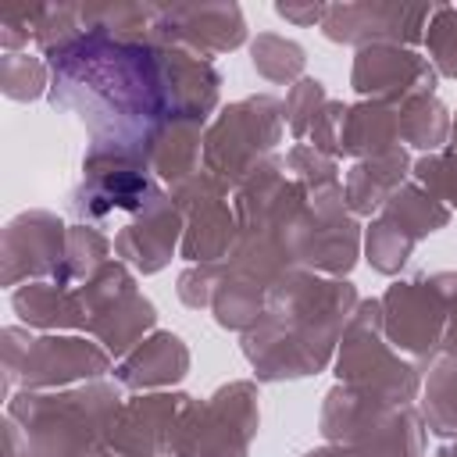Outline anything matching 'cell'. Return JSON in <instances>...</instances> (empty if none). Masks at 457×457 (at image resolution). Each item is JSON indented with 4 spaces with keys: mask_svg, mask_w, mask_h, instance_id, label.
Returning <instances> with one entry per match:
<instances>
[{
    "mask_svg": "<svg viewBox=\"0 0 457 457\" xmlns=\"http://www.w3.org/2000/svg\"><path fill=\"white\" fill-rule=\"evenodd\" d=\"M86 36L64 54L50 57V93L57 111L75 114L93 146L143 150L146 136L175 118L164 43H121L89 25Z\"/></svg>",
    "mask_w": 457,
    "mask_h": 457,
    "instance_id": "6da1fadb",
    "label": "cell"
},
{
    "mask_svg": "<svg viewBox=\"0 0 457 457\" xmlns=\"http://www.w3.org/2000/svg\"><path fill=\"white\" fill-rule=\"evenodd\" d=\"M357 303L361 296L350 278H328L307 268L286 271L268 289L264 314L239 343L257 382H289L325 371L336 361V346Z\"/></svg>",
    "mask_w": 457,
    "mask_h": 457,
    "instance_id": "7a4b0ae2",
    "label": "cell"
},
{
    "mask_svg": "<svg viewBox=\"0 0 457 457\" xmlns=\"http://www.w3.org/2000/svg\"><path fill=\"white\" fill-rule=\"evenodd\" d=\"M121 400V386L107 378L68 389H18L7 400V418L21 425L39 457H93L107 450Z\"/></svg>",
    "mask_w": 457,
    "mask_h": 457,
    "instance_id": "3957f363",
    "label": "cell"
},
{
    "mask_svg": "<svg viewBox=\"0 0 457 457\" xmlns=\"http://www.w3.org/2000/svg\"><path fill=\"white\" fill-rule=\"evenodd\" d=\"M325 443L346 446L353 457H421L425 421L414 403H378L350 386H332L321 400Z\"/></svg>",
    "mask_w": 457,
    "mask_h": 457,
    "instance_id": "277c9868",
    "label": "cell"
},
{
    "mask_svg": "<svg viewBox=\"0 0 457 457\" xmlns=\"http://www.w3.org/2000/svg\"><path fill=\"white\" fill-rule=\"evenodd\" d=\"M336 378L378 403H414L421 371L389 346L382 328V300H361L336 346Z\"/></svg>",
    "mask_w": 457,
    "mask_h": 457,
    "instance_id": "5b68a950",
    "label": "cell"
},
{
    "mask_svg": "<svg viewBox=\"0 0 457 457\" xmlns=\"http://www.w3.org/2000/svg\"><path fill=\"white\" fill-rule=\"evenodd\" d=\"M282 129V100L271 93H250L236 104L218 107L204 132V171L236 189L246 175L275 157Z\"/></svg>",
    "mask_w": 457,
    "mask_h": 457,
    "instance_id": "8992f818",
    "label": "cell"
},
{
    "mask_svg": "<svg viewBox=\"0 0 457 457\" xmlns=\"http://www.w3.org/2000/svg\"><path fill=\"white\" fill-rule=\"evenodd\" d=\"M164 186L150 171L143 150L93 146L82 157V179L68 193V211L82 225H100L114 214H139Z\"/></svg>",
    "mask_w": 457,
    "mask_h": 457,
    "instance_id": "52a82bcc",
    "label": "cell"
},
{
    "mask_svg": "<svg viewBox=\"0 0 457 457\" xmlns=\"http://www.w3.org/2000/svg\"><path fill=\"white\" fill-rule=\"evenodd\" d=\"M261 428L257 382L236 378L207 400H193L168 457H250Z\"/></svg>",
    "mask_w": 457,
    "mask_h": 457,
    "instance_id": "ba28073f",
    "label": "cell"
},
{
    "mask_svg": "<svg viewBox=\"0 0 457 457\" xmlns=\"http://www.w3.org/2000/svg\"><path fill=\"white\" fill-rule=\"evenodd\" d=\"M361 246H364L361 221L346 207L343 182L307 193L303 211L289 225L293 264L328 278H346L361 257Z\"/></svg>",
    "mask_w": 457,
    "mask_h": 457,
    "instance_id": "9c48e42d",
    "label": "cell"
},
{
    "mask_svg": "<svg viewBox=\"0 0 457 457\" xmlns=\"http://www.w3.org/2000/svg\"><path fill=\"white\" fill-rule=\"evenodd\" d=\"M378 300H382V328L389 346L403 353L418 371H428V364L443 353V332L450 314L443 271L396 278Z\"/></svg>",
    "mask_w": 457,
    "mask_h": 457,
    "instance_id": "30bf717a",
    "label": "cell"
},
{
    "mask_svg": "<svg viewBox=\"0 0 457 457\" xmlns=\"http://www.w3.org/2000/svg\"><path fill=\"white\" fill-rule=\"evenodd\" d=\"M89 328L86 336H93L111 357H125L132 353L157 325V311L154 303L139 293L136 275L125 261L111 257L89 282L79 286Z\"/></svg>",
    "mask_w": 457,
    "mask_h": 457,
    "instance_id": "8fae6325",
    "label": "cell"
},
{
    "mask_svg": "<svg viewBox=\"0 0 457 457\" xmlns=\"http://www.w3.org/2000/svg\"><path fill=\"white\" fill-rule=\"evenodd\" d=\"M168 193L186 218L179 257H186L189 264H228L239 243V218L232 207V189L218 182L211 171H200L171 186Z\"/></svg>",
    "mask_w": 457,
    "mask_h": 457,
    "instance_id": "7c38bea8",
    "label": "cell"
},
{
    "mask_svg": "<svg viewBox=\"0 0 457 457\" xmlns=\"http://www.w3.org/2000/svg\"><path fill=\"white\" fill-rule=\"evenodd\" d=\"M436 4H403V0H343L325 4L321 36L328 43H343L353 50L375 43H400L418 46L425 39L428 18Z\"/></svg>",
    "mask_w": 457,
    "mask_h": 457,
    "instance_id": "4fadbf2b",
    "label": "cell"
},
{
    "mask_svg": "<svg viewBox=\"0 0 457 457\" xmlns=\"http://www.w3.org/2000/svg\"><path fill=\"white\" fill-rule=\"evenodd\" d=\"M189 407L193 396L171 389L125 396L111 421L107 450L114 457H168Z\"/></svg>",
    "mask_w": 457,
    "mask_h": 457,
    "instance_id": "5bb4252c",
    "label": "cell"
},
{
    "mask_svg": "<svg viewBox=\"0 0 457 457\" xmlns=\"http://www.w3.org/2000/svg\"><path fill=\"white\" fill-rule=\"evenodd\" d=\"M64 253H68V225L43 207L21 211L7 221L0 239V264H4L0 278L11 289L39 278H57L64 268Z\"/></svg>",
    "mask_w": 457,
    "mask_h": 457,
    "instance_id": "9a60e30c",
    "label": "cell"
},
{
    "mask_svg": "<svg viewBox=\"0 0 457 457\" xmlns=\"http://www.w3.org/2000/svg\"><path fill=\"white\" fill-rule=\"evenodd\" d=\"M350 86L361 100H382L400 107L411 96L436 93L439 75L421 50L400 43H375L353 54Z\"/></svg>",
    "mask_w": 457,
    "mask_h": 457,
    "instance_id": "2e32d148",
    "label": "cell"
},
{
    "mask_svg": "<svg viewBox=\"0 0 457 457\" xmlns=\"http://www.w3.org/2000/svg\"><path fill=\"white\" fill-rule=\"evenodd\" d=\"M154 39L211 61L246 43V18L239 4H161Z\"/></svg>",
    "mask_w": 457,
    "mask_h": 457,
    "instance_id": "e0dca14e",
    "label": "cell"
},
{
    "mask_svg": "<svg viewBox=\"0 0 457 457\" xmlns=\"http://www.w3.org/2000/svg\"><path fill=\"white\" fill-rule=\"evenodd\" d=\"M111 353L86 336H57L46 332L29 346V357L21 364L18 375V389H68V386H82V382H96L107 378L111 368Z\"/></svg>",
    "mask_w": 457,
    "mask_h": 457,
    "instance_id": "ac0fdd59",
    "label": "cell"
},
{
    "mask_svg": "<svg viewBox=\"0 0 457 457\" xmlns=\"http://www.w3.org/2000/svg\"><path fill=\"white\" fill-rule=\"evenodd\" d=\"M186 218L168 189H161L139 214L114 232V253L139 275H157L182 246Z\"/></svg>",
    "mask_w": 457,
    "mask_h": 457,
    "instance_id": "d6986e66",
    "label": "cell"
},
{
    "mask_svg": "<svg viewBox=\"0 0 457 457\" xmlns=\"http://www.w3.org/2000/svg\"><path fill=\"white\" fill-rule=\"evenodd\" d=\"M189 375V346L168 328H154L132 353L114 364V382L132 393H161Z\"/></svg>",
    "mask_w": 457,
    "mask_h": 457,
    "instance_id": "ffe728a7",
    "label": "cell"
},
{
    "mask_svg": "<svg viewBox=\"0 0 457 457\" xmlns=\"http://www.w3.org/2000/svg\"><path fill=\"white\" fill-rule=\"evenodd\" d=\"M204 118H164L143 143V157L161 186H179L204 171Z\"/></svg>",
    "mask_w": 457,
    "mask_h": 457,
    "instance_id": "44dd1931",
    "label": "cell"
},
{
    "mask_svg": "<svg viewBox=\"0 0 457 457\" xmlns=\"http://www.w3.org/2000/svg\"><path fill=\"white\" fill-rule=\"evenodd\" d=\"M411 168H414V161L403 146L378 154V157L353 161L350 171L343 175V196H346L350 214L353 218H375L382 211V204L389 200V193L411 179Z\"/></svg>",
    "mask_w": 457,
    "mask_h": 457,
    "instance_id": "7402d4cb",
    "label": "cell"
},
{
    "mask_svg": "<svg viewBox=\"0 0 457 457\" xmlns=\"http://www.w3.org/2000/svg\"><path fill=\"white\" fill-rule=\"evenodd\" d=\"M11 307L21 318V325L29 328H71V332H86L89 318L82 307L79 289L57 282V278H39V282H25L18 289H11Z\"/></svg>",
    "mask_w": 457,
    "mask_h": 457,
    "instance_id": "603a6c76",
    "label": "cell"
},
{
    "mask_svg": "<svg viewBox=\"0 0 457 457\" xmlns=\"http://www.w3.org/2000/svg\"><path fill=\"white\" fill-rule=\"evenodd\" d=\"M403 146L400 143V107L396 104H382V100H357L346 104V118H343V136H339V157H378Z\"/></svg>",
    "mask_w": 457,
    "mask_h": 457,
    "instance_id": "cb8c5ba5",
    "label": "cell"
},
{
    "mask_svg": "<svg viewBox=\"0 0 457 457\" xmlns=\"http://www.w3.org/2000/svg\"><path fill=\"white\" fill-rule=\"evenodd\" d=\"M450 207L446 204H439L428 189H421L414 179H407L403 186H396L393 193H389V200L382 204V211H378V218H386L389 225H396L403 236H411L414 243H421V239H428L432 232H439V228H446V221H450Z\"/></svg>",
    "mask_w": 457,
    "mask_h": 457,
    "instance_id": "d4e9b609",
    "label": "cell"
},
{
    "mask_svg": "<svg viewBox=\"0 0 457 457\" xmlns=\"http://www.w3.org/2000/svg\"><path fill=\"white\" fill-rule=\"evenodd\" d=\"M264 303H268V286L261 278H253L246 271H236V268H225V275L214 289L211 314L221 328L243 336L264 314Z\"/></svg>",
    "mask_w": 457,
    "mask_h": 457,
    "instance_id": "484cf974",
    "label": "cell"
},
{
    "mask_svg": "<svg viewBox=\"0 0 457 457\" xmlns=\"http://www.w3.org/2000/svg\"><path fill=\"white\" fill-rule=\"evenodd\" d=\"M418 396H421L418 411H421L425 428L439 439L457 436V357L439 353L428 364Z\"/></svg>",
    "mask_w": 457,
    "mask_h": 457,
    "instance_id": "4316f807",
    "label": "cell"
},
{
    "mask_svg": "<svg viewBox=\"0 0 457 457\" xmlns=\"http://www.w3.org/2000/svg\"><path fill=\"white\" fill-rule=\"evenodd\" d=\"M450 121H453L450 107L436 93L411 96L407 104H400V143L425 150V154L446 150L450 146Z\"/></svg>",
    "mask_w": 457,
    "mask_h": 457,
    "instance_id": "83f0119b",
    "label": "cell"
},
{
    "mask_svg": "<svg viewBox=\"0 0 457 457\" xmlns=\"http://www.w3.org/2000/svg\"><path fill=\"white\" fill-rule=\"evenodd\" d=\"M250 64L253 71L271 86H293L303 79L307 50L296 39H286L278 32H257L250 39Z\"/></svg>",
    "mask_w": 457,
    "mask_h": 457,
    "instance_id": "f1b7e54d",
    "label": "cell"
},
{
    "mask_svg": "<svg viewBox=\"0 0 457 457\" xmlns=\"http://www.w3.org/2000/svg\"><path fill=\"white\" fill-rule=\"evenodd\" d=\"M111 250H114V239H107L96 225H82V221L68 225V253H64V268L57 282L79 289L111 261Z\"/></svg>",
    "mask_w": 457,
    "mask_h": 457,
    "instance_id": "f546056e",
    "label": "cell"
},
{
    "mask_svg": "<svg viewBox=\"0 0 457 457\" xmlns=\"http://www.w3.org/2000/svg\"><path fill=\"white\" fill-rule=\"evenodd\" d=\"M0 93L14 104H32L50 93V61L39 54H4L0 57Z\"/></svg>",
    "mask_w": 457,
    "mask_h": 457,
    "instance_id": "4dcf8cb0",
    "label": "cell"
},
{
    "mask_svg": "<svg viewBox=\"0 0 457 457\" xmlns=\"http://www.w3.org/2000/svg\"><path fill=\"white\" fill-rule=\"evenodd\" d=\"M86 36L82 25V4H39V18H36V46L39 54L50 61L57 54H64L68 46H75Z\"/></svg>",
    "mask_w": 457,
    "mask_h": 457,
    "instance_id": "1f68e13d",
    "label": "cell"
},
{
    "mask_svg": "<svg viewBox=\"0 0 457 457\" xmlns=\"http://www.w3.org/2000/svg\"><path fill=\"white\" fill-rule=\"evenodd\" d=\"M414 239L411 236H403L396 225H389L386 218H371L368 221V228H364V261L371 264V271H378V275H400L403 271V264L411 261V253H414Z\"/></svg>",
    "mask_w": 457,
    "mask_h": 457,
    "instance_id": "d6a6232c",
    "label": "cell"
},
{
    "mask_svg": "<svg viewBox=\"0 0 457 457\" xmlns=\"http://www.w3.org/2000/svg\"><path fill=\"white\" fill-rule=\"evenodd\" d=\"M425 57L439 79H457V4H436L425 29Z\"/></svg>",
    "mask_w": 457,
    "mask_h": 457,
    "instance_id": "836d02e7",
    "label": "cell"
},
{
    "mask_svg": "<svg viewBox=\"0 0 457 457\" xmlns=\"http://www.w3.org/2000/svg\"><path fill=\"white\" fill-rule=\"evenodd\" d=\"M325 104H328V89H325V82L314 79V75H303L300 82H293V86L286 89L282 118H286V129H289V136H293L296 143L307 139L311 121L318 118V111H321Z\"/></svg>",
    "mask_w": 457,
    "mask_h": 457,
    "instance_id": "e575fe53",
    "label": "cell"
},
{
    "mask_svg": "<svg viewBox=\"0 0 457 457\" xmlns=\"http://www.w3.org/2000/svg\"><path fill=\"white\" fill-rule=\"evenodd\" d=\"M411 179L428 189L439 204H446L450 211H457V150H436V154H421L411 168Z\"/></svg>",
    "mask_w": 457,
    "mask_h": 457,
    "instance_id": "d590c367",
    "label": "cell"
},
{
    "mask_svg": "<svg viewBox=\"0 0 457 457\" xmlns=\"http://www.w3.org/2000/svg\"><path fill=\"white\" fill-rule=\"evenodd\" d=\"M282 164H286L289 179H296L307 193L325 189V186H339V182H343V179H339V164H336V157L314 150L311 143H293V146L286 150Z\"/></svg>",
    "mask_w": 457,
    "mask_h": 457,
    "instance_id": "8d00e7d4",
    "label": "cell"
},
{
    "mask_svg": "<svg viewBox=\"0 0 457 457\" xmlns=\"http://www.w3.org/2000/svg\"><path fill=\"white\" fill-rule=\"evenodd\" d=\"M225 268H228V264H186V268L179 271V282H175L179 300H182L189 311H204V307L211 311L214 289H218Z\"/></svg>",
    "mask_w": 457,
    "mask_h": 457,
    "instance_id": "74e56055",
    "label": "cell"
},
{
    "mask_svg": "<svg viewBox=\"0 0 457 457\" xmlns=\"http://www.w3.org/2000/svg\"><path fill=\"white\" fill-rule=\"evenodd\" d=\"M343 118H346V104L343 100H332L318 111V118L311 121V132L303 143H311L314 150L328 154V157H339V136H343Z\"/></svg>",
    "mask_w": 457,
    "mask_h": 457,
    "instance_id": "f35d334b",
    "label": "cell"
},
{
    "mask_svg": "<svg viewBox=\"0 0 457 457\" xmlns=\"http://www.w3.org/2000/svg\"><path fill=\"white\" fill-rule=\"evenodd\" d=\"M32 343L36 339L29 336L25 325H7L0 332V350H4V400L14 396V386H18V375H21V364H25Z\"/></svg>",
    "mask_w": 457,
    "mask_h": 457,
    "instance_id": "ab89813d",
    "label": "cell"
},
{
    "mask_svg": "<svg viewBox=\"0 0 457 457\" xmlns=\"http://www.w3.org/2000/svg\"><path fill=\"white\" fill-rule=\"evenodd\" d=\"M36 18H39V7L0 14V46H4V54L29 50V39H36Z\"/></svg>",
    "mask_w": 457,
    "mask_h": 457,
    "instance_id": "60d3db41",
    "label": "cell"
},
{
    "mask_svg": "<svg viewBox=\"0 0 457 457\" xmlns=\"http://www.w3.org/2000/svg\"><path fill=\"white\" fill-rule=\"evenodd\" d=\"M275 14H278L282 21H289V25L311 29V25H321V18H325V4H314V0H307V4L278 0V4H275Z\"/></svg>",
    "mask_w": 457,
    "mask_h": 457,
    "instance_id": "b9f144b4",
    "label": "cell"
},
{
    "mask_svg": "<svg viewBox=\"0 0 457 457\" xmlns=\"http://www.w3.org/2000/svg\"><path fill=\"white\" fill-rule=\"evenodd\" d=\"M443 282H446V300H450L446 332H443V353L457 357V271H443Z\"/></svg>",
    "mask_w": 457,
    "mask_h": 457,
    "instance_id": "7bdbcfd3",
    "label": "cell"
},
{
    "mask_svg": "<svg viewBox=\"0 0 457 457\" xmlns=\"http://www.w3.org/2000/svg\"><path fill=\"white\" fill-rule=\"evenodd\" d=\"M4 457H39L29 443V436L21 432V425L14 418L4 414Z\"/></svg>",
    "mask_w": 457,
    "mask_h": 457,
    "instance_id": "ee69618b",
    "label": "cell"
},
{
    "mask_svg": "<svg viewBox=\"0 0 457 457\" xmlns=\"http://www.w3.org/2000/svg\"><path fill=\"white\" fill-rule=\"evenodd\" d=\"M300 457H353L346 446H336V443H321V446H314V450H307V453H300Z\"/></svg>",
    "mask_w": 457,
    "mask_h": 457,
    "instance_id": "f6af8a7d",
    "label": "cell"
},
{
    "mask_svg": "<svg viewBox=\"0 0 457 457\" xmlns=\"http://www.w3.org/2000/svg\"><path fill=\"white\" fill-rule=\"evenodd\" d=\"M439 457H457V436L443 439V446H439Z\"/></svg>",
    "mask_w": 457,
    "mask_h": 457,
    "instance_id": "bcb514c9",
    "label": "cell"
},
{
    "mask_svg": "<svg viewBox=\"0 0 457 457\" xmlns=\"http://www.w3.org/2000/svg\"><path fill=\"white\" fill-rule=\"evenodd\" d=\"M450 150H457V114H453V121H450Z\"/></svg>",
    "mask_w": 457,
    "mask_h": 457,
    "instance_id": "7dc6e473",
    "label": "cell"
},
{
    "mask_svg": "<svg viewBox=\"0 0 457 457\" xmlns=\"http://www.w3.org/2000/svg\"><path fill=\"white\" fill-rule=\"evenodd\" d=\"M93 457H114V453H111V450H100V453H93Z\"/></svg>",
    "mask_w": 457,
    "mask_h": 457,
    "instance_id": "c3c4849f",
    "label": "cell"
}]
</instances>
